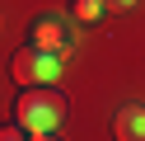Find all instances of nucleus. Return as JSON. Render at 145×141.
Instances as JSON below:
<instances>
[{
	"label": "nucleus",
	"mask_w": 145,
	"mask_h": 141,
	"mask_svg": "<svg viewBox=\"0 0 145 141\" xmlns=\"http://www.w3.org/2000/svg\"><path fill=\"white\" fill-rule=\"evenodd\" d=\"M33 47H42V52H66V47H70V28H66V19L42 14L38 24H33Z\"/></svg>",
	"instance_id": "3"
},
{
	"label": "nucleus",
	"mask_w": 145,
	"mask_h": 141,
	"mask_svg": "<svg viewBox=\"0 0 145 141\" xmlns=\"http://www.w3.org/2000/svg\"><path fill=\"white\" fill-rule=\"evenodd\" d=\"M19 136H28L24 122H5V127H0V141H19Z\"/></svg>",
	"instance_id": "6"
},
{
	"label": "nucleus",
	"mask_w": 145,
	"mask_h": 141,
	"mask_svg": "<svg viewBox=\"0 0 145 141\" xmlns=\"http://www.w3.org/2000/svg\"><path fill=\"white\" fill-rule=\"evenodd\" d=\"M14 122H24L28 136L52 141L56 127L66 122V94L52 85H28V94H19V103H14Z\"/></svg>",
	"instance_id": "1"
},
{
	"label": "nucleus",
	"mask_w": 145,
	"mask_h": 141,
	"mask_svg": "<svg viewBox=\"0 0 145 141\" xmlns=\"http://www.w3.org/2000/svg\"><path fill=\"white\" fill-rule=\"evenodd\" d=\"M112 136H117V141H145V108H140V103L117 108V118H112Z\"/></svg>",
	"instance_id": "4"
},
{
	"label": "nucleus",
	"mask_w": 145,
	"mask_h": 141,
	"mask_svg": "<svg viewBox=\"0 0 145 141\" xmlns=\"http://www.w3.org/2000/svg\"><path fill=\"white\" fill-rule=\"evenodd\" d=\"M75 19L80 24H98L103 19V0H75Z\"/></svg>",
	"instance_id": "5"
},
{
	"label": "nucleus",
	"mask_w": 145,
	"mask_h": 141,
	"mask_svg": "<svg viewBox=\"0 0 145 141\" xmlns=\"http://www.w3.org/2000/svg\"><path fill=\"white\" fill-rule=\"evenodd\" d=\"M56 71H61V52H42V47H19L14 52V61H10V75H14V85H52L56 80Z\"/></svg>",
	"instance_id": "2"
},
{
	"label": "nucleus",
	"mask_w": 145,
	"mask_h": 141,
	"mask_svg": "<svg viewBox=\"0 0 145 141\" xmlns=\"http://www.w3.org/2000/svg\"><path fill=\"white\" fill-rule=\"evenodd\" d=\"M103 5H112V9H131L136 0H103Z\"/></svg>",
	"instance_id": "7"
}]
</instances>
